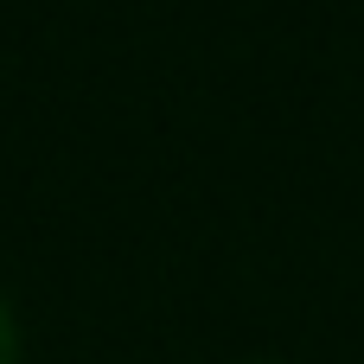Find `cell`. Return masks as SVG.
Instances as JSON below:
<instances>
[{
	"mask_svg": "<svg viewBox=\"0 0 364 364\" xmlns=\"http://www.w3.org/2000/svg\"><path fill=\"white\" fill-rule=\"evenodd\" d=\"M0 364H19V333H13V314L0 301Z\"/></svg>",
	"mask_w": 364,
	"mask_h": 364,
	"instance_id": "cell-1",
	"label": "cell"
}]
</instances>
